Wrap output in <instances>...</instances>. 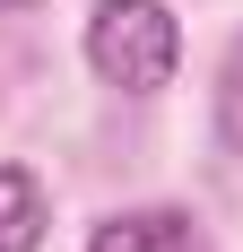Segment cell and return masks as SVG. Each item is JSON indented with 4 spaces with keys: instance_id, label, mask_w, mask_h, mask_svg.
<instances>
[{
    "instance_id": "1",
    "label": "cell",
    "mask_w": 243,
    "mask_h": 252,
    "mask_svg": "<svg viewBox=\"0 0 243 252\" xmlns=\"http://www.w3.org/2000/svg\"><path fill=\"white\" fill-rule=\"evenodd\" d=\"M182 61V18L165 0H96L87 18V70L122 96H156Z\"/></svg>"
},
{
    "instance_id": "2",
    "label": "cell",
    "mask_w": 243,
    "mask_h": 252,
    "mask_svg": "<svg viewBox=\"0 0 243 252\" xmlns=\"http://www.w3.org/2000/svg\"><path fill=\"white\" fill-rule=\"evenodd\" d=\"M87 252H200V226L182 209H122L87 235Z\"/></svg>"
},
{
    "instance_id": "3",
    "label": "cell",
    "mask_w": 243,
    "mask_h": 252,
    "mask_svg": "<svg viewBox=\"0 0 243 252\" xmlns=\"http://www.w3.org/2000/svg\"><path fill=\"white\" fill-rule=\"evenodd\" d=\"M52 226V200L26 165H0V252H35Z\"/></svg>"
},
{
    "instance_id": "4",
    "label": "cell",
    "mask_w": 243,
    "mask_h": 252,
    "mask_svg": "<svg viewBox=\"0 0 243 252\" xmlns=\"http://www.w3.org/2000/svg\"><path fill=\"white\" fill-rule=\"evenodd\" d=\"M217 139L243 148V35H235V52H226V78H217Z\"/></svg>"
},
{
    "instance_id": "5",
    "label": "cell",
    "mask_w": 243,
    "mask_h": 252,
    "mask_svg": "<svg viewBox=\"0 0 243 252\" xmlns=\"http://www.w3.org/2000/svg\"><path fill=\"white\" fill-rule=\"evenodd\" d=\"M0 9H35V0H0Z\"/></svg>"
}]
</instances>
